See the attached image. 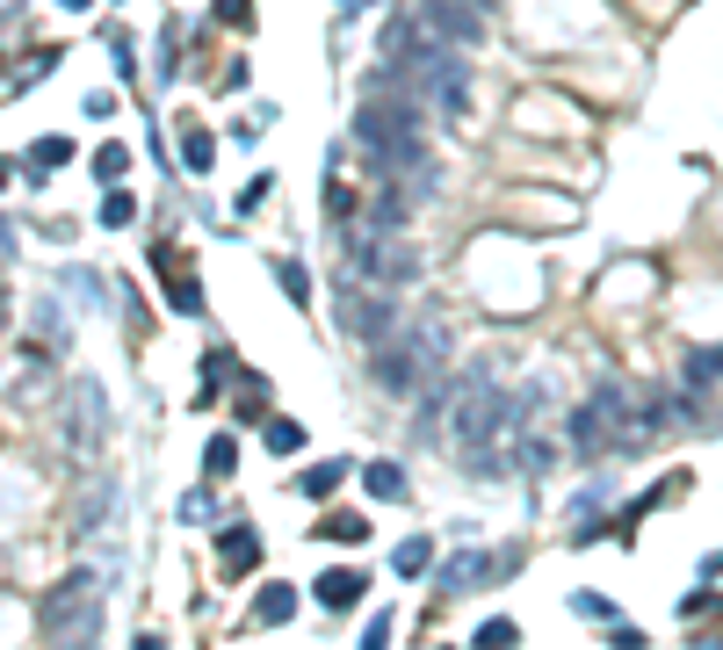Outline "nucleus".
<instances>
[{"label": "nucleus", "mask_w": 723, "mask_h": 650, "mask_svg": "<svg viewBox=\"0 0 723 650\" xmlns=\"http://www.w3.org/2000/svg\"><path fill=\"white\" fill-rule=\"evenodd\" d=\"M123 167H131L123 145H102V153H94V173H102V181H123Z\"/></svg>", "instance_id": "nucleus-18"}, {"label": "nucleus", "mask_w": 723, "mask_h": 650, "mask_svg": "<svg viewBox=\"0 0 723 650\" xmlns=\"http://www.w3.org/2000/svg\"><path fill=\"white\" fill-rule=\"evenodd\" d=\"M341 478H347V462H319V470H304V492H311V498H326Z\"/></svg>", "instance_id": "nucleus-15"}, {"label": "nucleus", "mask_w": 723, "mask_h": 650, "mask_svg": "<svg viewBox=\"0 0 723 650\" xmlns=\"http://www.w3.org/2000/svg\"><path fill=\"white\" fill-rule=\"evenodd\" d=\"M131 217H138V203H131L123 189H109V203H102V224H131Z\"/></svg>", "instance_id": "nucleus-20"}, {"label": "nucleus", "mask_w": 723, "mask_h": 650, "mask_svg": "<svg viewBox=\"0 0 723 650\" xmlns=\"http://www.w3.org/2000/svg\"><path fill=\"white\" fill-rule=\"evenodd\" d=\"M420 15H427V30L442 44H478L485 36V0H427Z\"/></svg>", "instance_id": "nucleus-4"}, {"label": "nucleus", "mask_w": 723, "mask_h": 650, "mask_svg": "<svg viewBox=\"0 0 723 650\" xmlns=\"http://www.w3.org/2000/svg\"><path fill=\"white\" fill-rule=\"evenodd\" d=\"M268 448H276V456L304 448V427H297V419H268Z\"/></svg>", "instance_id": "nucleus-17"}, {"label": "nucleus", "mask_w": 723, "mask_h": 650, "mask_svg": "<svg viewBox=\"0 0 723 650\" xmlns=\"http://www.w3.org/2000/svg\"><path fill=\"white\" fill-rule=\"evenodd\" d=\"M181 153H189V167H196V173H203V167H210V137H203V131H189V137H181Z\"/></svg>", "instance_id": "nucleus-21"}, {"label": "nucleus", "mask_w": 723, "mask_h": 650, "mask_svg": "<svg viewBox=\"0 0 723 650\" xmlns=\"http://www.w3.org/2000/svg\"><path fill=\"white\" fill-rule=\"evenodd\" d=\"M362 484H369L377 498H405V478H398V462H369V470H362Z\"/></svg>", "instance_id": "nucleus-11"}, {"label": "nucleus", "mask_w": 723, "mask_h": 650, "mask_svg": "<svg viewBox=\"0 0 723 650\" xmlns=\"http://www.w3.org/2000/svg\"><path fill=\"white\" fill-rule=\"evenodd\" d=\"M36 621H44L52 643H94V629H102V579H94V571H66V579L44 593Z\"/></svg>", "instance_id": "nucleus-1"}, {"label": "nucleus", "mask_w": 723, "mask_h": 650, "mask_svg": "<svg viewBox=\"0 0 723 650\" xmlns=\"http://www.w3.org/2000/svg\"><path fill=\"white\" fill-rule=\"evenodd\" d=\"M218 564H224V579H240V571H254V564H260V542H254L246 528H232V535L218 542Z\"/></svg>", "instance_id": "nucleus-7"}, {"label": "nucleus", "mask_w": 723, "mask_h": 650, "mask_svg": "<svg viewBox=\"0 0 723 650\" xmlns=\"http://www.w3.org/2000/svg\"><path fill=\"white\" fill-rule=\"evenodd\" d=\"M159 268H167V260H159ZM167 282H174V268H167ZM174 311H181V318H196V311H203V290H196L189 274L174 282Z\"/></svg>", "instance_id": "nucleus-14"}, {"label": "nucleus", "mask_w": 723, "mask_h": 650, "mask_svg": "<svg viewBox=\"0 0 723 650\" xmlns=\"http://www.w3.org/2000/svg\"><path fill=\"white\" fill-rule=\"evenodd\" d=\"M109 506H116V484H109V478H94V484L80 492V506H73V535H94Z\"/></svg>", "instance_id": "nucleus-6"}, {"label": "nucleus", "mask_w": 723, "mask_h": 650, "mask_svg": "<svg viewBox=\"0 0 723 650\" xmlns=\"http://www.w3.org/2000/svg\"><path fill=\"white\" fill-rule=\"evenodd\" d=\"M319 535H326V542H369V520H362V514H326Z\"/></svg>", "instance_id": "nucleus-9"}, {"label": "nucleus", "mask_w": 723, "mask_h": 650, "mask_svg": "<svg viewBox=\"0 0 723 650\" xmlns=\"http://www.w3.org/2000/svg\"><path fill=\"white\" fill-rule=\"evenodd\" d=\"M492 571H507V557H448V564H442V593H470V585L492 579Z\"/></svg>", "instance_id": "nucleus-5"}, {"label": "nucleus", "mask_w": 723, "mask_h": 650, "mask_svg": "<svg viewBox=\"0 0 723 650\" xmlns=\"http://www.w3.org/2000/svg\"><path fill=\"white\" fill-rule=\"evenodd\" d=\"M333 318H341V333H355V340H369V347H377L383 333H391L398 304L377 290V282H355V290H347V274H341V304H333Z\"/></svg>", "instance_id": "nucleus-2"}, {"label": "nucleus", "mask_w": 723, "mask_h": 650, "mask_svg": "<svg viewBox=\"0 0 723 650\" xmlns=\"http://www.w3.org/2000/svg\"><path fill=\"white\" fill-rule=\"evenodd\" d=\"M427 557H434L427 542H398V557H391V564H398V579H405V571H427Z\"/></svg>", "instance_id": "nucleus-19"}, {"label": "nucleus", "mask_w": 723, "mask_h": 650, "mask_svg": "<svg viewBox=\"0 0 723 650\" xmlns=\"http://www.w3.org/2000/svg\"><path fill=\"white\" fill-rule=\"evenodd\" d=\"M66 159H73L66 137H36V145H30V167H66Z\"/></svg>", "instance_id": "nucleus-13"}, {"label": "nucleus", "mask_w": 723, "mask_h": 650, "mask_svg": "<svg viewBox=\"0 0 723 650\" xmlns=\"http://www.w3.org/2000/svg\"><path fill=\"white\" fill-rule=\"evenodd\" d=\"M0 325H8V296H0Z\"/></svg>", "instance_id": "nucleus-24"}, {"label": "nucleus", "mask_w": 723, "mask_h": 650, "mask_svg": "<svg viewBox=\"0 0 723 650\" xmlns=\"http://www.w3.org/2000/svg\"><path fill=\"white\" fill-rule=\"evenodd\" d=\"M218 15L224 22H246V0H218Z\"/></svg>", "instance_id": "nucleus-22"}, {"label": "nucleus", "mask_w": 723, "mask_h": 650, "mask_svg": "<svg viewBox=\"0 0 723 650\" xmlns=\"http://www.w3.org/2000/svg\"><path fill=\"white\" fill-rule=\"evenodd\" d=\"M8 173H15V167H8V159H0V189H8Z\"/></svg>", "instance_id": "nucleus-23"}, {"label": "nucleus", "mask_w": 723, "mask_h": 650, "mask_svg": "<svg viewBox=\"0 0 723 650\" xmlns=\"http://www.w3.org/2000/svg\"><path fill=\"white\" fill-rule=\"evenodd\" d=\"M58 434H66L73 456H94V448H102L109 419H102V383H94V377H80L66 391V419H58Z\"/></svg>", "instance_id": "nucleus-3"}, {"label": "nucleus", "mask_w": 723, "mask_h": 650, "mask_svg": "<svg viewBox=\"0 0 723 650\" xmlns=\"http://www.w3.org/2000/svg\"><path fill=\"white\" fill-rule=\"evenodd\" d=\"M362 585H369L362 571H326V579H319V599H326V607H355Z\"/></svg>", "instance_id": "nucleus-8"}, {"label": "nucleus", "mask_w": 723, "mask_h": 650, "mask_svg": "<svg viewBox=\"0 0 723 650\" xmlns=\"http://www.w3.org/2000/svg\"><path fill=\"white\" fill-rule=\"evenodd\" d=\"M203 470H210V478H232V470H240V448H232V434H210Z\"/></svg>", "instance_id": "nucleus-10"}, {"label": "nucleus", "mask_w": 723, "mask_h": 650, "mask_svg": "<svg viewBox=\"0 0 723 650\" xmlns=\"http://www.w3.org/2000/svg\"><path fill=\"white\" fill-rule=\"evenodd\" d=\"M276 282L290 290V304H304V296H311V274L297 268V260H276Z\"/></svg>", "instance_id": "nucleus-16"}, {"label": "nucleus", "mask_w": 723, "mask_h": 650, "mask_svg": "<svg viewBox=\"0 0 723 650\" xmlns=\"http://www.w3.org/2000/svg\"><path fill=\"white\" fill-rule=\"evenodd\" d=\"M290 607H297V593H282V585H268V593L254 599V621H290Z\"/></svg>", "instance_id": "nucleus-12"}]
</instances>
